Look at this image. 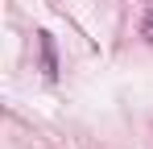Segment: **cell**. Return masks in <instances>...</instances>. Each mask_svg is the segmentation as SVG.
Segmentation results:
<instances>
[{
    "instance_id": "7a4b0ae2",
    "label": "cell",
    "mask_w": 153,
    "mask_h": 149,
    "mask_svg": "<svg viewBox=\"0 0 153 149\" xmlns=\"http://www.w3.org/2000/svg\"><path fill=\"white\" fill-rule=\"evenodd\" d=\"M141 37L153 42V8H145V17H141Z\"/></svg>"
},
{
    "instance_id": "6da1fadb",
    "label": "cell",
    "mask_w": 153,
    "mask_h": 149,
    "mask_svg": "<svg viewBox=\"0 0 153 149\" xmlns=\"http://www.w3.org/2000/svg\"><path fill=\"white\" fill-rule=\"evenodd\" d=\"M37 46H42V71H46V74L54 79V74H58V54H54V37H50V33H37Z\"/></svg>"
}]
</instances>
